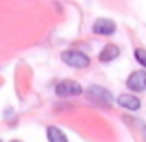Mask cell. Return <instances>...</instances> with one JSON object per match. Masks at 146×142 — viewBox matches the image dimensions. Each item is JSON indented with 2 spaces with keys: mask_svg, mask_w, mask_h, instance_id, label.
Returning a JSON list of instances; mask_svg holds the SVG:
<instances>
[{
  "mask_svg": "<svg viewBox=\"0 0 146 142\" xmlns=\"http://www.w3.org/2000/svg\"><path fill=\"white\" fill-rule=\"evenodd\" d=\"M117 55H118V46H115V44H107V46L98 53L102 63H109V61H113Z\"/></svg>",
  "mask_w": 146,
  "mask_h": 142,
  "instance_id": "obj_7",
  "label": "cell"
},
{
  "mask_svg": "<svg viewBox=\"0 0 146 142\" xmlns=\"http://www.w3.org/2000/svg\"><path fill=\"white\" fill-rule=\"evenodd\" d=\"M61 59H63V63L70 65L74 68H85L89 65V57L85 53L78 52V50H67V52H63L61 53Z\"/></svg>",
  "mask_w": 146,
  "mask_h": 142,
  "instance_id": "obj_1",
  "label": "cell"
},
{
  "mask_svg": "<svg viewBox=\"0 0 146 142\" xmlns=\"http://www.w3.org/2000/svg\"><path fill=\"white\" fill-rule=\"evenodd\" d=\"M93 32L98 35H111V33H115V22L107 20V18H98L93 26Z\"/></svg>",
  "mask_w": 146,
  "mask_h": 142,
  "instance_id": "obj_4",
  "label": "cell"
},
{
  "mask_svg": "<svg viewBox=\"0 0 146 142\" xmlns=\"http://www.w3.org/2000/svg\"><path fill=\"white\" fill-rule=\"evenodd\" d=\"M87 92H89L91 98L96 100V102H102V103H111V102H113V96H111V92H109V90H106V89H102V87H96V85H94V87H91Z\"/></svg>",
  "mask_w": 146,
  "mask_h": 142,
  "instance_id": "obj_6",
  "label": "cell"
},
{
  "mask_svg": "<svg viewBox=\"0 0 146 142\" xmlns=\"http://www.w3.org/2000/svg\"><path fill=\"white\" fill-rule=\"evenodd\" d=\"M135 59L146 68V50H141V48H139V50H135Z\"/></svg>",
  "mask_w": 146,
  "mask_h": 142,
  "instance_id": "obj_9",
  "label": "cell"
},
{
  "mask_svg": "<svg viewBox=\"0 0 146 142\" xmlns=\"http://www.w3.org/2000/svg\"><path fill=\"white\" fill-rule=\"evenodd\" d=\"M56 94H59V96H78V94H82V87H80V83L72 81V79H65V81H61L59 85L56 87Z\"/></svg>",
  "mask_w": 146,
  "mask_h": 142,
  "instance_id": "obj_2",
  "label": "cell"
},
{
  "mask_svg": "<svg viewBox=\"0 0 146 142\" xmlns=\"http://www.w3.org/2000/svg\"><path fill=\"white\" fill-rule=\"evenodd\" d=\"M117 102H118L120 107H124V109H128V111H137L141 107L139 98H135L133 94H120L117 98Z\"/></svg>",
  "mask_w": 146,
  "mask_h": 142,
  "instance_id": "obj_5",
  "label": "cell"
},
{
  "mask_svg": "<svg viewBox=\"0 0 146 142\" xmlns=\"http://www.w3.org/2000/svg\"><path fill=\"white\" fill-rule=\"evenodd\" d=\"M13 142H19V140H13Z\"/></svg>",
  "mask_w": 146,
  "mask_h": 142,
  "instance_id": "obj_10",
  "label": "cell"
},
{
  "mask_svg": "<svg viewBox=\"0 0 146 142\" xmlns=\"http://www.w3.org/2000/svg\"><path fill=\"white\" fill-rule=\"evenodd\" d=\"M46 135H48V140L50 142H67V137H65L63 131L57 129V127H48Z\"/></svg>",
  "mask_w": 146,
  "mask_h": 142,
  "instance_id": "obj_8",
  "label": "cell"
},
{
  "mask_svg": "<svg viewBox=\"0 0 146 142\" xmlns=\"http://www.w3.org/2000/svg\"><path fill=\"white\" fill-rule=\"evenodd\" d=\"M126 85H128L131 90H135V92H143V90H146V72L144 70L133 72V74L128 78V83H126Z\"/></svg>",
  "mask_w": 146,
  "mask_h": 142,
  "instance_id": "obj_3",
  "label": "cell"
}]
</instances>
